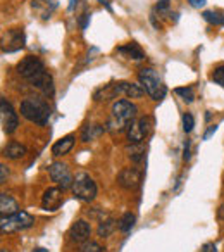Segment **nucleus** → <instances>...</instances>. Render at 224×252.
<instances>
[{"mask_svg": "<svg viewBox=\"0 0 224 252\" xmlns=\"http://www.w3.org/2000/svg\"><path fill=\"white\" fill-rule=\"evenodd\" d=\"M18 74L23 76L26 81L33 85L35 88H38L40 92H43L45 95L52 97L54 95V80L49 73H47L43 63L35 56H26L21 63L18 64Z\"/></svg>", "mask_w": 224, "mask_h": 252, "instance_id": "obj_1", "label": "nucleus"}, {"mask_svg": "<svg viewBox=\"0 0 224 252\" xmlns=\"http://www.w3.org/2000/svg\"><path fill=\"white\" fill-rule=\"evenodd\" d=\"M137 105L131 104L130 100H117L112 105L111 119L107 123V130L112 133H121V131L128 130L133 121L137 119Z\"/></svg>", "mask_w": 224, "mask_h": 252, "instance_id": "obj_2", "label": "nucleus"}, {"mask_svg": "<svg viewBox=\"0 0 224 252\" xmlns=\"http://www.w3.org/2000/svg\"><path fill=\"white\" fill-rule=\"evenodd\" d=\"M21 116L36 125H47L50 119V105L43 98L28 97L21 102Z\"/></svg>", "mask_w": 224, "mask_h": 252, "instance_id": "obj_3", "label": "nucleus"}, {"mask_svg": "<svg viewBox=\"0 0 224 252\" xmlns=\"http://www.w3.org/2000/svg\"><path fill=\"white\" fill-rule=\"evenodd\" d=\"M138 80H140L141 88L145 90V94L150 95L154 100H162L168 94V88H166L162 78L159 76V73L152 67H143L138 73Z\"/></svg>", "mask_w": 224, "mask_h": 252, "instance_id": "obj_4", "label": "nucleus"}, {"mask_svg": "<svg viewBox=\"0 0 224 252\" xmlns=\"http://www.w3.org/2000/svg\"><path fill=\"white\" fill-rule=\"evenodd\" d=\"M35 223V218L26 211H18L12 216H2L0 220V230L2 233H14V231L28 230Z\"/></svg>", "mask_w": 224, "mask_h": 252, "instance_id": "obj_5", "label": "nucleus"}, {"mask_svg": "<svg viewBox=\"0 0 224 252\" xmlns=\"http://www.w3.org/2000/svg\"><path fill=\"white\" fill-rule=\"evenodd\" d=\"M71 192L76 199L83 200V202H91L97 197V185L86 173H80V175L74 176Z\"/></svg>", "mask_w": 224, "mask_h": 252, "instance_id": "obj_6", "label": "nucleus"}, {"mask_svg": "<svg viewBox=\"0 0 224 252\" xmlns=\"http://www.w3.org/2000/svg\"><path fill=\"white\" fill-rule=\"evenodd\" d=\"M0 119H2V130H4V133L12 135L18 130L19 126L18 112L14 111V107L4 97L0 98Z\"/></svg>", "mask_w": 224, "mask_h": 252, "instance_id": "obj_7", "label": "nucleus"}, {"mask_svg": "<svg viewBox=\"0 0 224 252\" xmlns=\"http://www.w3.org/2000/svg\"><path fill=\"white\" fill-rule=\"evenodd\" d=\"M150 131H152V119L148 116L137 118L133 121V125L128 128V140H130V144H140V142H143L150 135Z\"/></svg>", "mask_w": 224, "mask_h": 252, "instance_id": "obj_8", "label": "nucleus"}, {"mask_svg": "<svg viewBox=\"0 0 224 252\" xmlns=\"http://www.w3.org/2000/svg\"><path fill=\"white\" fill-rule=\"evenodd\" d=\"M49 175L52 178V182L57 183V187H60L62 190H67L73 187V175H71L69 168L64 162H52L49 166Z\"/></svg>", "mask_w": 224, "mask_h": 252, "instance_id": "obj_9", "label": "nucleus"}, {"mask_svg": "<svg viewBox=\"0 0 224 252\" xmlns=\"http://www.w3.org/2000/svg\"><path fill=\"white\" fill-rule=\"evenodd\" d=\"M141 178H143V175H141L140 169L123 168L117 175V183L126 190H137L141 185Z\"/></svg>", "mask_w": 224, "mask_h": 252, "instance_id": "obj_10", "label": "nucleus"}, {"mask_svg": "<svg viewBox=\"0 0 224 252\" xmlns=\"http://www.w3.org/2000/svg\"><path fill=\"white\" fill-rule=\"evenodd\" d=\"M25 47V33L23 30H9L2 36V52H16Z\"/></svg>", "mask_w": 224, "mask_h": 252, "instance_id": "obj_11", "label": "nucleus"}, {"mask_svg": "<svg viewBox=\"0 0 224 252\" xmlns=\"http://www.w3.org/2000/svg\"><path fill=\"white\" fill-rule=\"evenodd\" d=\"M69 240L73 244H84V242L90 240V235H91V226L88 221L84 220H78L71 224L69 228Z\"/></svg>", "mask_w": 224, "mask_h": 252, "instance_id": "obj_12", "label": "nucleus"}, {"mask_svg": "<svg viewBox=\"0 0 224 252\" xmlns=\"http://www.w3.org/2000/svg\"><path fill=\"white\" fill-rule=\"evenodd\" d=\"M62 204V189L60 187H52L47 189L42 195V207L45 211H57Z\"/></svg>", "mask_w": 224, "mask_h": 252, "instance_id": "obj_13", "label": "nucleus"}, {"mask_svg": "<svg viewBox=\"0 0 224 252\" xmlns=\"http://www.w3.org/2000/svg\"><path fill=\"white\" fill-rule=\"evenodd\" d=\"M117 95H121L119 88H117V83H109V85H104L102 88H98L97 92L93 94V98L97 102H102V100H111V98H116Z\"/></svg>", "mask_w": 224, "mask_h": 252, "instance_id": "obj_14", "label": "nucleus"}, {"mask_svg": "<svg viewBox=\"0 0 224 252\" xmlns=\"http://www.w3.org/2000/svg\"><path fill=\"white\" fill-rule=\"evenodd\" d=\"M117 88H119L121 95H126L130 98H140L145 95V90L140 85L130 83V81H117Z\"/></svg>", "mask_w": 224, "mask_h": 252, "instance_id": "obj_15", "label": "nucleus"}, {"mask_svg": "<svg viewBox=\"0 0 224 252\" xmlns=\"http://www.w3.org/2000/svg\"><path fill=\"white\" fill-rule=\"evenodd\" d=\"M18 211H19L18 202H16L11 195H7V193H2V195H0V214H2V216H12V214H16Z\"/></svg>", "mask_w": 224, "mask_h": 252, "instance_id": "obj_16", "label": "nucleus"}, {"mask_svg": "<svg viewBox=\"0 0 224 252\" xmlns=\"http://www.w3.org/2000/svg\"><path fill=\"white\" fill-rule=\"evenodd\" d=\"M73 145H74V135H67V137L60 138V140H57L56 144L52 145V154L56 156V158L67 154V152L73 149Z\"/></svg>", "mask_w": 224, "mask_h": 252, "instance_id": "obj_17", "label": "nucleus"}, {"mask_svg": "<svg viewBox=\"0 0 224 252\" xmlns=\"http://www.w3.org/2000/svg\"><path fill=\"white\" fill-rule=\"evenodd\" d=\"M26 152H28V149L19 142H9L4 147V156L7 159H21L26 156Z\"/></svg>", "mask_w": 224, "mask_h": 252, "instance_id": "obj_18", "label": "nucleus"}, {"mask_svg": "<svg viewBox=\"0 0 224 252\" xmlns=\"http://www.w3.org/2000/svg\"><path fill=\"white\" fill-rule=\"evenodd\" d=\"M145 152H147V147L143 145V142H140V144H131L126 147L128 158H130L133 162H137V164L145 159Z\"/></svg>", "mask_w": 224, "mask_h": 252, "instance_id": "obj_19", "label": "nucleus"}, {"mask_svg": "<svg viewBox=\"0 0 224 252\" xmlns=\"http://www.w3.org/2000/svg\"><path fill=\"white\" fill-rule=\"evenodd\" d=\"M117 52L123 54L124 57H128V59H137V61L145 59L143 50H141L137 43H128V45H124V47H119Z\"/></svg>", "mask_w": 224, "mask_h": 252, "instance_id": "obj_20", "label": "nucleus"}, {"mask_svg": "<svg viewBox=\"0 0 224 252\" xmlns=\"http://www.w3.org/2000/svg\"><path fill=\"white\" fill-rule=\"evenodd\" d=\"M104 131H105V128H104V126H100V125H86L83 128V131H81V140H83V142H91V140H95L97 137H100Z\"/></svg>", "mask_w": 224, "mask_h": 252, "instance_id": "obj_21", "label": "nucleus"}, {"mask_svg": "<svg viewBox=\"0 0 224 252\" xmlns=\"http://www.w3.org/2000/svg\"><path fill=\"white\" fill-rule=\"evenodd\" d=\"M116 224H117V221L114 220V218H105V220H102L100 224H98V230H97L98 237H104V238L111 237L112 231L116 230Z\"/></svg>", "mask_w": 224, "mask_h": 252, "instance_id": "obj_22", "label": "nucleus"}, {"mask_svg": "<svg viewBox=\"0 0 224 252\" xmlns=\"http://www.w3.org/2000/svg\"><path fill=\"white\" fill-rule=\"evenodd\" d=\"M135 221H137V218H135V214L126 213L123 218H121L119 221H117V228H119L121 231H124V233H128V231H130L131 228L135 226Z\"/></svg>", "mask_w": 224, "mask_h": 252, "instance_id": "obj_23", "label": "nucleus"}, {"mask_svg": "<svg viewBox=\"0 0 224 252\" xmlns=\"http://www.w3.org/2000/svg\"><path fill=\"white\" fill-rule=\"evenodd\" d=\"M174 94L179 95V97H181L185 102H188V104L195 100V94H193L192 87H179V88H176V90H174Z\"/></svg>", "mask_w": 224, "mask_h": 252, "instance_id": "obj_24", "label": "nucleus"}, {"mask_svg": "<svg viewBox=\"0 0 224 252\" xmlns=\"http://www.w3.org/2000/svg\"><path fill=\"white\" fill-rule=\"evenodd\" d=\"M203 19H205L207 23H210V25H223V21H224V16H221V14H217V12H214V11H205L203 12Z\"/></svg>", "mask_w": 224, "mask_h": 252, "instance_id": "obj_25", "label": "nucleus"}, {"mask_svg": "<svg viewBox=\"0 0 224 252\" xmlns=\"http://www.w3.org/2000/svg\"><path fill=\"white\" fill-rule=\"evenodd\" d=\"M210 80H212L214 83L221 85V87L224 88V64L217 66L216 69L212 71V74H210Z\"/></svg>", "mask_w": 224, "mask_h": 252, "instance_id": "obj_26", "label": "nucleus"}, {"mask_svg": "<svg viewBox=\"0 0 224 252\" xmlns=\"http://www.w3.org/2000/svg\"><path fill=\"white\" fill-rule=\"evenodd\" d=\"M102 251H104V247H102L100 244H97V242H91V240L84 242L80 249V252H102Z\"/></svg>", "mask_w": 224, "mask_h": 252, "instance_id": "obj_27", "label": "nucleus"}, {"mask_svg": "<svg viewBox=\"0 0 224 252\" xmlns=\"http://www.w3.org/2000/svg\"><path fill=\"white\" fill-rule=\"evenodd\" d=\"M193 126H195V119H193L192 114H183V130H185V133H190V131L193 130Z\"/></svg>", "mask_w": 224, "mask_h": 252, "instance_id": "obj_28", "label": "nucleus"}, {"mask_svg": "<svg viewBox=\"0 0 224 252\" xmlns=\"http://www.w3.org/2000/svg\"><path fill=\"white\" fill-rule=\"evenodd\" d=\"M198 252H217V247L212 244V242H209V244H203Z\"/></svg>", "mask_w": 224, "mask_h": 252, "instance_id": "obj_29", "label": "nucleus"}, {"mask_svg": "<svg viewBox=\"0 0 224 252\" xmlns=\"http://www.w3.org/2000/svg\"><path fill=\"white\" fill-rule=\"evenodd\" d=\"M169 2H171V0H159V2H157V11L159 12L168 11V9H169Z\"/></svg>", "mask_w": 224, "mask_h": 252, "instance_id": "obj_30", "label": "nucleus"}, {"mask_svg": "<svg viewBox=\"0 0 224 252\" xmlns=\"http://www.w3.org/2000/svg\"><path fill=\"white\" fill-rule=\"evenodd\" d=\"M0 171H2V176H0V183H5L7 182V176H9V169L5 164L0 166Z\"/></svg>", "mask_w": 224, "mask_h": 252, "instance_id": "obj_31", "label": "nucleus"}, {"mask_svg": "<svg viewBox=\"0 0 224 252\" xmlns=\"http://www.w3.org/2000/svg\"><path fill=\"white\" fill-rule=\"evenodd\" d=\"M217 131V125H212V126H209V130L205 131V135H203V140H209L210 137H212L214 133Z\"/></svg>", "mask_w": 224, "mask_h": 252, "instance_id": "obj_32", "label": "nucleus"}, {"mask_svg": "<svg viewBox=\"0 0 224 252\" xmlns=\"http://www.w3.org/2000/svg\"><path fill=\"white\" fill-rule=\"evenodd\" d=\"M188 2L192 4V7H195V9H200L207 4V0H188Z\"/></svg>", "mask_w": 224, "mask_h": 252, "instance_id": "obj_33", "label": "nucleus"}, {"mask_svg": "<svg viewBox=\"0 0 224 252\" xmlns=\"http://www.w3.org/2000/svg\"><path fill=\"white\" fill-rule=\"evenodd\" d=\"M88 21H90V14H83V18H81V28L86 30Z\"/></svg>", "mask_w": 224, "mask_h": 252, "instance_id": "obj_34", "label": "nucleus"}, {"mask_svg": "<svg viewBox=\"0 0 224 252\" xmlns=\"http://www.w3.org/2000/svg\"><path fill=\"white\" fill-rule=\"evenodd\" d=\"M217 218H219L221 221H224V204H221L219 209H217Z\"/></svg>", "mask_w": 224, "mask_h": 252, "instance_id": "obj_35", "label": "nucleus"}, {"mask_svg": "<svg viewBox=\"0 0 224 252\" xmlns=\"http://www.w3.org/2000/svg\"><path fill=\"white\" fill-rule=\"evenodd\" d=\"M183 159H185V161H188L190 159V142H186L185 144V156H183Z\"/></svg>", "mask_w": 224, "mask_h": 252, "instance_id": "obj_36", "label": "nucleus"}, {"mask_svg": "<svg viewBox=\"0 0 224 252\" xmlns=\"http://www.w3.org/2000/svg\"><path fill=\"white\" fill-rule=\"evenodd\" d=\"M74 5H76V0H69V5H67V11H74Z\"/></svg>", "mask_w": 224, "mask_h": 252, "instance_id": "obj_37", "label": "nucleus"}, {"mask_svg": "<svg viewBox=\"0 0 224 252\" xmlns=\"http://www.w3.org/2000/svg\"><path fill=\"white\" fill-rule=\"evenodd\" d=\"M33 252H49V251H45V249H35Z\"/></svg>", "mask_w": 224, "mask_h": 252, "instance_id": "obj_38", "label": "nucleus"}, {"mask_svg": "<svg viewBox=\"0 0 224 252\" xmlns=\"http://www.w3.org/2000/svg\"><path fill=\"white\" fill-rule=\"evenodd\" d=\"M0 252H9V251H7V249H2V251H0Z\"/></svg>", "mask_w": 224, "mask_h": 252, "instance_id": "obj_39", "label": "nucleus"}, {"mask_svg": "<svg viewBox=\"0 0 224 252\" xmlns=\"http://www.w3.org/2000/svg\"><path fill=\"white\" fill-rule=\"evenodd\" d=\"M43 2H49V0H43Z\"/></svg>", "mask_w": 224, "mask_h": 252, "instance_id": "obj_40", "label": "nucleus"}, {"mask_svg": "<svg viewBox=\"0 0 224 252\" xmlns=\"http://www.w3.org/2000/svg\"><path fill=\"white\" fill-rule=\"evenodd\" d=\"M223 26H224V21H223Z\"/></svg>", "mask_w": 224, "mask_h": 252, "instance_id": "obj_41", "label": "nucleus"}]
</instances>
